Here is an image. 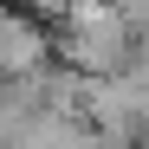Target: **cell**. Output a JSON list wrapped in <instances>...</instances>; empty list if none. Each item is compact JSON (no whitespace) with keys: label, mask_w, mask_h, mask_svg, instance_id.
<instances>
[{"label":"cell","mask_w":149,"mask_h":149,"mask_svg":"<svg viewBox=\"0 0 149 149\" xmlns=\"http://www.w3.org/2000/svg\"><path fill=\"white\" fill-rule=\"evenodd\" d=\"M65 52H71V71H84V78L123 71L130 52H136L130 13L117 0H71L65 7Z\"/></svg>","instance_id":"cell-1"},{"label":"cell","mask_w":149,"mask_h":149,"mask_svg":"<svg viewBox=\"0 0 149 149\" xmlns=\"http://www.w3.org/2000/svg\"><path fill=\"white\" fill-rule=\"evenodd\" d=\"M45 58V33L26 13H0V78H33Z\"/></svg>","instance_id":"cell-2"}]
</instances>
